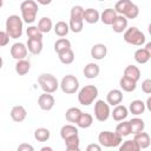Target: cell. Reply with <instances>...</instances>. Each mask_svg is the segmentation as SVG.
<instances>
[{"label": "cell", "instance_id": "cell-1", "mask_svg": "<svg viewBox=\"0 0 151 151\" xmlns=\"http://www.w3.org/2000/svg\"><path fill=\"white\" fill-rule=\"evenodd\" d=\"M22 20L19 15L12 14L6 20V33L9 39H18L22 34Z\"/></svg>", "mask_w": 151, "mask_h": 151}, {"label": "cell", "instance_id": "cell-2", "mask_svg": "<svg viewBox=\"0 0 151 151\" xmlns=\"http://www.w3.org/2000/svg\"><path fill=\"white\" fill-rule=\"evenodd\" d=\"M38 4L34 0H25L20 5L21 11V19L26 24H32L37 19L38 14Z\"/></svg>", "mask_w": 151, "mask_h": 151}, {"label": "cell", "instance_id": "cell-3", "mask_svg": "<svg viewBox=\"0 0 151 151\" xmlns=\"http://www.w3.org/2000/svg\"><path fill=\"white\" fill-rule=\"evenodd\" d=\"M124 40L127 42V44H131V45H134V46H142L146 38H145V34L137 27L132 26L130 28H126L124 31Z\"/></svg>", "mask_w": 151, "mask_h": 151}, {"label": "cell", "instance_id": "cell-4", "mask_svg": "<svg viewBox=\"0 0 151 151\" xmlns=\"http://www.w3.org/2000/svg\"><path fill=\"white\" fill-rule=\"evenodd\" d=\"M97 97H98V88H97V86H94V85H86V86H84L79 91V93H78V101L81 105H84V106H88V105H91L96 100Z\"/></svg>", "mask_w": 151, "mask_h": 151}, {"label": "cell", "instance_id": "cell-5", "mask_svg": "<svg viewBox=\"0 0 151 151\" xmlns=\"http://www.w3.org/2000/svg\"><path fill=\"white\" fill-rule=\"evenodd\" d=\"M123 137H120L117 132H111V131H101L98 136V142L101 146L105 147H116L119 146L122 143Z\"/></svg>", "mask_w": 151, "mask_h": 151}, {"label": "cell", "instance_id": "cell-6", "mask_svg": "<svg viewBox=\"0 0 151 151\" xmlns=\"http://www.w3.org/2000/svg\"><path fill=\"white\" fill-rule=\"evenodd\" d=\"M38 83L40 85V87L42 88L44 92L47 93H53L58 90L59 87V83L57 80V78L51 74V73H42L38 77Z\"/></svg>", "mask_w": 151, "mask_h": 151}, {"label": "cell", "instance_id": "cell-7", "mask_svg": "<svg viewBox=\"0 0 151 151\" xmlns=\"http://www.w3.org/2000/svg\"><path fill=\"white\" fill-rule=\"evenodd\" d=\"M60 88L66 94H73L79 88V80L73 74H66L60 81Z\"/></svg>", "mask_w": 151, "mask_h": 151}, {"label": "cell", "instance_id": "cell-8", "mask_svg": "<svg viewBox=\"0 0 151 151\" xmlns=\"http://www.w3.org/2000/svg\"><path fill=\"white\" fill-rule=\"evenodd\" d=\"M111 114L110 105L104 100H97L94 104V117L98 122H105Z\"/></svg>", "mask_w": 151, "mask_h": 151}, {"label": "cell", "instance_id": "cell-9", "mask_svg": "<svg viewBox=\"0 0 151 151\" xmlns=\"http://www.w3.org/2000/svg\"><path fill=\"white\" fill-rule=\"evenodd\" d=\"M55 104V100H54V97L51 94V93H47V92H44L42 94L39 96L38 98V105L41 110L44 111H50L53 109Z\"/></svg>", "mask_w": 151, "mask_h": 151}, {"label": "cell", "instance_id": "cell-10", "mask_svg": "<svg viewBox=\"0 0 151 151\" xmlns=\"http://www.w3.org/2000/svg\"><path fill=\"white\" fill-rule=\"evenodd\" d=\"M27 51L28 50H27V47H26L25 44H22V42H15L11 47V55L15 60H21V59H25L26 58Z\"/></svg>", "mask_w": 151, "mask_h": 151}, {"label": "cell", "instance_id": "cell-11", "mask_svg": "<svg viewBox=\"0 0 151 151\" xmlns=\"http://www.w3.org/2000/svg\"><path fill=\"white\" fill-rule=\"evenodd\" d=\"M123 101V92L118 88H113L111 91H109V93L106 94V103L109 105L116 106L118 104H120Z\"/></svg>", "mask_w": 151, "mask_h": 151}, {"label": "cell", "instance_id": "cell-12", "mask_svg": "<svg viewBox=\"0 0 151 151\" xmlns=\"http://www.w3.org/2000/svg\"><path fill=\"white\" fill-rule=\"evenodd\" d=\"M26 117H27V111H26V109L24 106L15 105V106L12 107V110H11V118L14 122L21 123V122H24L26 119Z\"/></svg>", "mask_w": 151, "mask_h": 151}, {"label": "cell", "instance_id": "cell-13", "mask_svg": "<svg viewBox=\"0 0 151 151\" xmlns=\"http://www.w3.org/2000/svg\"><path fill=\"white\" fill-rule=\"evenodd\" d=\"M111 26H112L113 32H116V33H123L127 28V19L124 15L117 14V17L114 18V20L111 24Z\"/></svg>", "mask_w": 151, "mask_h": 151}, {"label": "cell", "instance_id": "cell-14", "mask_svg": "<svg viewBox=\"0 0 151 151\" xmlns=\"http://www.w3.org/2000/svg\"><path fill=\"white\" fill-rule=\"evenodd\" d=\"M107 54V47L104 44H96L91 48V57L96 60H101Z\"/></svg>", "mask_w": 151, "mask_h": 151}, {"label": "cell", "instance_id": "cell-15", "mask_svg": "<svg viewBox=\"0 0 151 151\" xmlns=\"http://www.w3.org/2000/svg\"><path fill=\"white\" fill-rule=\"evenodd\" d=\"M133 140L137 143V145L139 146V149H146L150 146V136L149 133L142 131V132H138V133H134V137H133Z\"/></svg>", "mask_w": 151, "mask_h": 151}, {"label": "cell", "instance_id": "cell-16", "mask_svg": "<svg viewBox=\"0 0 151 151\" xmlns=\"http://www.w3.org/2000/svg\"><path fill=\"white\" fill-rule=\"evenodd\" d=\"M127 114H129V110L126 109V106L120 105V104L116 105L114 109H113V111L111 112V116H112V118H113L116 122H122V120H124V119L127 117Z\"/></svg>", "mask_w": 151, "mask_h": 151}, {"label": "cell", "instance_id": "cell-17", "mask_svg": "<svg viewBox=\"0 0 151 151\" xmlns=\"http://www.w3.org/2000/svg\"><path fill=\"white\" fill-rule=\"evenodd\" d=\"M26 47H27V50L32 54H40L41 51H42V40L28 38L27 44H26Z\"/></svg>", "mask_w": 151, "mask_h": 151}, {"label": "cell", "instance_id": "cell-18", "mask_svg": "<svg viewBox=\"0 0 151 151\" xmlns=\"http://www.w3.org/2000/svg\"><path fill=\"white\" fill-rule=\"evenodd\" d=\"M84 76L87 78V79H94L98 77L99 72H100V68L99 66L96 64V63H88L85 67H84Z\"/></svg>", "mask_w": 151, "mask_h": 151}, {"label": "cell", "instance_id": "cell-19", "mask_svg": "<svg viewBox=\"0 0 151 151\" xmlns=\"http://www.w3.org/2000/svg\"><path fill=\"white\" fill-rule=\"evenodd\" d=\"M99 12L94 8H87L84 9V14H83V20L86 21L87 24H96L99 20Z\"/></svg>", "mask_w": 151, "mask_h": 151}, {"label": "cell", "instance_id": "cell-20", "mask_svg": "<svg viewBox=\"0 0 151 151\" xmlns=\"http://www.w3.org/2000/svg\"><path fill=\"white\" fill-rule=\"evenodd\" d=\"M116 17H117V13H116V11H114L113 8H106V9H104V11L101 12L99 19L101 20V22H103L104 25L111 26V24L113 22V20H114Z\"/></svg>", "mask_w": 151, "mask_h": 151}, {"label": "cell", "instance_id": "cell-21", "mask_svg": "<svg viewBox=\"0 0 151 151\" xmlns=\"http://www.w3.org/2000/svg\"><path fill=\"white\" fill-rule=\"evenodd\" d=\"M124 77L130 78L134 81H138L140 79V70L134 65H129L124 70Z\"/></svg>", "mask_w": 151, "mask_h": 151}, {"label": "cell", "instance_id": "cell-22", "mask_svg": "<svg viewBox=\"0 0 151 151\" xmlns=\"http://www.w3.org/2000/svg\"><path fill=\"white\" fill-rule=\"evenodd\" d=\"M119 86L125 92H132L137 87V81H134V80H132V79L126 78V77L123 76L120 78V80H119Z\"/></svg>", "mask_w": 151, "mask_h": 151}, {"label": "cell", "instance_id": "cell-23", "mask_svg": "<svg viewBox=\"0 0 151 151\" xmlns=\"http://www.w3.org/2000/svg\"><path fill=\"white\" fill-rule=\"evenodd\" d=\"M92 123H93V117L90 113L81 112V114L79 116V118H78V120H77L76 124L80 129H87V127H90L92 125Z\"/></svg>", "mask_w": 151, "mask_h": 151}, {"label": "cell", "instance_id": "cell-24", "mask_svg": "<svg viewBox=\"0 0 151 151\" xmlns=\"http://www.w3.org/2000/svg\"><path fill=\"white\" fill-rule=\"evenodd\" d=\"M64 142H65L66 149L68 151H79V149H80V140H79L78 134L71 136V137L64 139Z\"/></svg>", "mask_w": 151, "mask_h": 151}, {"label": "cell", "instance_id": "cell-25", "mask_svg": "<svg viewBox=\"0 0 151 151\" xmlns=\"http://www.w3.org/2000/svg\"><path fill=\"white\" fill-rule=\"evenodd\" d=\"M151 58V52L145 48H138L134 52V60L138 64H146Z\"/></svg>", "mask_w": 151, "mask_h": 151}, {"label": "cell", "instance_id": "cell-26", "mask_svg": "<svg viewBox=\"0 0 151 151\" xmlns=\"http://www.w3.org/2000/svg\"><path fill=\"white\" fill-rule=\"evenodd\" d=\"M31 70V63L26 59H21V60H18L17 64H15V72L19 74V76H25Z\"/></svg>", "mask_w": 151, "mask_h": 151}, {"label": "cell", "instance_id": "cell-27", "mask_svg": "<svg viewBox=\"0 0 151 151\" xmlns=\"http://www.w3.org/2000/svg\"><path fill=\"white\" fill-rule=\"evenodd\" d=\"M129 110H130V112H131L132 114H136V116L142 114V113H144V111H145V103L142 101V100H139V99L132 100V101L130 103Z\"/></svg>", "mask_w": 151, "mask_h": 151}, {"label": "cell", "instance_id": "cell-28", "mask_svg": "<svg viewBox=\"0 0 151 151\" xmlns=\"http://www.w3.org/2000/svg\"><path fill=\"white\" fill-rule=\"evenodd\" d=\"M58 57H59V60L65 65H70L74 61V53L71 48H67V50H64V51L59 52Z\"/></svg>", "mask_w": 151, "mask_h": 151}, {"label": "cell", "instance_id": "cell-29", "mask_svg": "<svg viewBox=\"0 0 151 151\" xmlns=\"http://www.w3.org/2000/svg\"><path fill=\"white\" fill-rule=\"evenodd\" d=\"M130 122V127H131V133H138V132H142L144 131V127H145V123L143 119L140 118H132Z\"/></svg>", "mask_w": 151, "mask_h": 151}, {"label": "cell", "instance_id": "cell-30", "mask_svg": "<svg viewBox=\"0 0 151 151\" xmlns=\"http://www.w3.org/2000/svg\"><path fill=\"white\" fill-rule=\"evenodd\" d=\"M116 132L120 136V137H127L129 134H131V127H130V122L127 120H122V123H119L116 127Z\"/></svg>", "mask_w": 151, "mask_h": 151}, {"label": "cell", "instance_id": "cell-31", "mask_svg": "<svg viewBox=\"0 0 151 151\" xmlns=\"http://www.w3.org/2000/svg\"><path fill=\"white\" fill-rule=\"evenodd\" d=\"M78 127H76L74 125L72 124H67V125H64L60 130V137L63 139H66L71 136H74V134H78Z\"/></svg>", "mask_w": 151, "mask_h": 151}, {"label": "cell", "instance_id": "cell-32", "mask_svg": "<svg viewBox=\"0 0 151 151\" xmlns=\"http://www.w3.org/2000/svg\"><path fill=\"white\" fill-rule=\"evenodd\" d=\"M51 132L46 127H39L34 131V139L38 142H47L50 139Z\"/></svg>", "mask_w": 151, "mask_h": 151}, {"label": "cell", "instance_id": "cell-33", "mask_svg": "<svg viewBox=\"0 0 151 151\" xmlns=\"http://www.w3.org/2000/svg\"><path fill=\"white\" fill-rule=\"evenodd\" d=\"M52 26H53L52 20H51L48 17H44V18H41V19L39 20L37 27L39 28V31H40L41 33H48V32L52 29Z\"/></svg>", "mask_w": 151, "mask_h": 151}, {"label": "cell", "instance_id": "cell-34", "mask_svg": "<svg viewBox=\"0 0 151 151\" xmlns=\"http://www.w3.org/2000/svg\"><path fill=\"white\" fill-rule=\"evenodd\" d=\"M68 32H70V27H68V24H66L65 21H58L54 25V33L58 37H61V38L66 37Z\"/></svg>", "mask_w": 151, "mask_h": 151}, {"label": "cell", "instance_id": "cell-35", "mask_svg": "<svg viewBox=\"0 0 151 151\" xmlns=\"http://www.w3.org/2000/svg\"><path fill=\"white\" fill-rule=\"evenodd\" d=\"M80 114H81L80 109H78V107H70L66 111V113H65V118L70 123H77V120H78Z\"/></svg>", "mask_w": 151, "mask_h": 151}, {"label": "cell", "instance_id": "cell-36", "mask_svg": "<svg viewBox=\"0 0 151 151\" xmlns=\"http://www.w3.org/2000/svg\"><path fill=\"white\" fill-rule=\"evenodd\" d=\"M67 48H71V41L66 38H60L54 42V51L57 53H59L64 50H67Z\"/></svg>", "mask_w": 151, "mask_h": 151}, {"label": "cell", "instance_id": "cell-37", "mask_svg": "<svg viewBox=\"0 0 151 151\" xmlns=\"http://www.w3.org/2000/svg\"><path fill=\"white\" fill-rule=\"evenodd\" d=\"M70 31L74 32V33H79L83 31L84 27V20L83 19H70V24H68Z\"/></svg>", "mask_w": 151, "mask_h": 151}, {"label": "cell", "instance_id": "cell-38", "mask_svg": "<svg viewBox=\"0 0 151 151\" xmlns=\"http://www.w3.org/2000/svg\"><path fill=\"white\" fill-rule=\"evenodd\" d=\"M138 14H139V8H138V6H137L136 4H133V2H131L130 6L127 7V9L125 11V13H124L123 15H124L126 19H134V18L138 17Z\"/></svg>", "mask_w": 151, "mask_h": 151}, {"label": "cell", "instance_id": "cell-39", "mask_svg": "<svg viewBox=\"0 0 151 151\" xmlns=\"http://www.w3.org/2000/svg\"><path fill=\"white\" fill-rule=\"evenodd\" d=\"M119 150L120 151H139V146L137 145V143L132 139L130 140H125L122 145L119 144Z\"/></svg>", "mask_w": 151, "mask_h": 151}, {"label": "cell", "instance_id": "cell-40", "mask_svg": "<svg viewBox=\"0 0 151 151\" xmlns=\"http://www.w3.org/2000/svg\"><path fill=\"white\" fill-rule=\"evenodd\" d=\"M132 1L131 0H119L117 4H116V6H114V11H116V13L117 14H120V15H123L124 13H125V11L127 9V7L130 6V4H131Z\"/></svg>", "mask_w": 151, "mask_h": 151}, {"label": "cell", "instance_id": "cell-41", "mask_svg": "<svg viewBox=\"0 0 151 151\" xmlns=\"http://www.w3.org/2000/svg\"><path fill=\"white\" fill-rule=\"evenodd\" d=\"M26 33H27V37H28V38L42 40V33L39 31V28H38L37 26H29V27L27 28Z\"/></svg>", "mask_w": 151, "mask_h": 151}, {"label": "cell", "instance_id": "cell-42", "mask_svg": "<svg viewBox=\"0 0 151 151\" xmlns=\"http://www.w3.org/2000/svg\"><path fill=\"white\" fill-rule=\"evenodd\" d=\"M83 14H84V8L81 6L77 5L71 8V18L72 19H83Z\"/></svg>", "mask_w": 151, "mask_h": 151}, {"label": "cell", "instance_id": "cell-43", "mask_svg": "<svg viewBox=\"0 0 151 151\" xmlns=\"http://www.w3.org/2000/svg\"><path fill=\"white\" fill-rule=\"evenodd\" d=\"M142 91L146 94L151 93V79H145L142 83Z\"/></svg>", "mask_w": 151, "mask_h": 151}, {"label": "cell", "instance_id": "cell-44", "mask_svg": "<svg viewBox=\"0 0 151 151\" xmlns=\"http://www.w3.org/2000/svg\"><path fill=\"white\" fill-rule=\"evenodd\" d=\"M8 41H9V37L6 33V31L5 32L4 31H0V47L6 46L8 44Z\"/></svg>", "mask_w": 151, "mask_h": 151}, {"label": "cell", "instance_id": "cell-45", "mask_svg": "<svg viewBox=\"0 0 151 151\" xmlns=\"http://www.w3.org/2000/svg\"><path fill=\"white\" fill-rule=\"evenodd\" d=\"M33 150H34V147L26 143H22L18 146V151H33Z\"/></svg>", "mask_w": 151, "mask_h": 151}, {"label": "cell", "instance_id": "cell-46", "mask_svg": "<svg viewBox=\"0 0 151 151\" xmlns=\"http://www.w3.org/2000/svg\"><path fill=\"white\" fill-rule=\"evenodd\" d=\"M86 150L87 151H100L101 150V146L98 145V144H90V145H87Z\"/></svg>", "mask_w": 151, "mask_h": 151}, {"label": "cell", "instance_id": "cell-47", "mask_svg": "<svg viewBox=\"0 0 151 151\" xmlns=\"http://www.w3.org/2000/svg\"><path fill=\"white\" fill-rule=\"evenodd\" d=\"M37 2L42 5V6H46V5H50L52 2V0H37Z\"/></svg>", "mask_w": 151, "mask_h": 151}, {"label": "cell", "instance_id": "cell-48", "mask_svg": "<svg viewBox=\"0 0 151 151\" xmlns=\"http://www.w3.org/2000/svg\"><path fill=\"white\" fill-rule=\"evenodd\" d=\"M145 105H146L147 110H149V111H151V98H150V97L147 98V100H146V104H145Z\"/></svg>", "mask_w": 151, "mask_h": 151}, {"label": "cell", "instance_id": "cell-49", "mask_svg": "<svg viewBox=\"0 0 151 151\" xmlns=\"http://www.w3.org/2000/svg\"><path fill=\"white\" fill-rule=\"evenodd\" d=\"M144 48H145V50H147L149 52H151V42H147V44H146V46H145Z\"/></svg>", "mask_w": 151, "mask_h": 151}, {"label": "cell", "instance_id": "cell-50", "mask_svg": "<svg viewBox=\"0 0 151 151\" xmlns=\"http://www.w3.org/2000/svg\"><path fill=\"white\" fill-rule=\"evenodd\" d=\"M52 151V147H48V146H44V147H41V151Z\"/></svg>", "mask_w": 151, "mask_h": 151}, {"label": "cell", "instance_id": "cell-51", "mask_svg": "<svg viewBox=\"0 0 151 151\" xmlns=\"http://www.w3.org/2000/svg\"><path fill=\"white\" fill-rule=\"evenodd\" d=\"M2 64H4V60H2V58L0 57V68L2 67Z\"/></svg>", "mask_w": 151, "mask_h": 151}, {"label": "cell", "instance_id": "cell-52", "mask_svg": "<svg viewBox=\"0 0 151 151\" xmlns=\"http://www.w3.org/2000/svg\"><path fill=\"white\" fill-rule=\"evenodd\" d=\"M2 7V0H0V8Z\"/></svg>", "mask_w": 151, "mask_h": 151}, {"label": "cell", "instance_id": "cell-53", "mask_svg": "<svg viewBox=\"0 0 151 151\" xmlns=\"http://www.w3.org/2000/svg\"><path fill=\"white\" fill-rule=\"evenodd\" d=\"M99 1H104V0H99Z\"/></svg>", "mask_w": 151, "mask_h": 151}]
</instances>
